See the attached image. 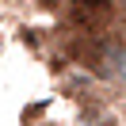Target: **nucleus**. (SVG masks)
Wrapping results in <instances>:
<instances>
[{
	"label": "nucleus",
	"mask_w": 126,
	"mask_h": 126,
	"mask_svg": "<svg viewBox=\"0 0 126 126\" xmlns=\"http://www.w3.org/2000/svg\"><path fill=\"white\" fill-rule=\"evenodd\" d=\"M65 16H69V23L77 27V31L103 34L115 23V0H69Z\"/></svg>",
	"instance_id": "1"
},
{
	"label": "nucleus",
	"mask_w": 126,
	"mask_h": 126,
	"mask_svg": "<svg viewBox=\"0 0 126 126\" xmlns=\"http://www.w3.org/2000/svg\"><path fill=\"white\" fill-rule=\"evenodd\" d=\"M107 65H111V80H115V84L126 92V42H111Z\"/></svg>",
	"instance_id": "2"
},
{
	"label": "nucleus",
	"mask_w": 126,
	"mask_h": 126,
	"mask_svg": "<svg viewBox=\"0 0 126 126\" xmlns=\"http://www.w3.org/2000/svg\"><path fill=\"white\" fill-rule=\"evenodd\" d=\"M38 8H50V12H57V8H69V0H38Z\"/></svg>",
	"instance_id": "3"
},
{
	"label": "nucleus",
	"mask_w": 126,
	"mask_h": 126,
	"mask_svg": "<svg viewBox=\"0 0 126 126\" xmlns=\"http://www.w3.org/2000/svg\"><path fill=\"white\" fill-rule=\"evenodd\" d=\"M118 4H122V8H126V0H118Z\"/></svg>",
	"instance_id": "4"
}]
</instances>
